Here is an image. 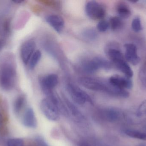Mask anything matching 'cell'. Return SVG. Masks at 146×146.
<instances>
[{"mask_svg": "<svg viewBox=\"0 0 146 146\" xmlns=\"http://www.w3.org/2000/svg\"><path fill=\"white\" fill-rule=\"evenodd\" d=\"M78 81L82 86L92 91L105 92L119 97H121L123 93L122 90L113 86L110 82L106 83L98 79L82 77L79 79Z\"/></svg>", "mask_w": 146, "mask_h": 146, "instance_id": "cell-1", "label": "cell"}, {"mask_svg": "<svg viewBox=\"0 0 146 146\" xmlns=\"http://www.w3.org/2000/svg\"><path fill=\"white\" fill-rule=\"evenodd\" d=\"M16 68L13 63L7 61L0 66V87L4 91L12 90L16 80Z\"/></svg>", "mask_w": 146, "mask_h": 146, "instance_id": "cell-2", "label": "cell"}, {"mask_svg": "<svg viewBox=\"0 0 146 146\" xmlns=\"http://www.w3.org/2000/svg\"><path fill=\"white\" fill-rule=\"evenodd\" d=\"M42 112L48 120L56 121L60 116V109L58 105L48 98L42 100L40 103Z\"/></svg>", "mask_w": 146, "mask_h": 146, "instance_id": "cell-3", "label": "cell"}, {"mask_svg": "<svg viewBox=\"0 0 146 146\" xmlns=\"http://www.w3.org/2000/svg\"><path fill=\"white\" fill-rule=\"evenodd\" d=\"M86 13L93 20L103 19L105 15V9L102 4L96 1H90L86 4Z\"/></svg>", "mask_w": 146, "mask_h": 146, "instance_id": "cell-4", "label": "cell"}, {"mask_svg": "<svg viewBox=\"0 0 146 146\" xmlns=\"http://www.w3.org/2000/svg\"><path fill=\"white\" fill-rule=\"evenodd\" d=\"M67 88L73 100L78 104L83 105L86 102L92 103V99L89 95L78 87L69 84Z\"/></svg>", "mask_w": 146, "mask_h": 146, "instance_id": "cell-5", "label": "cell"}, {"mask_svg": "<svg viewBox=\"0 0 146 146\" xmlns=\"http://www.w3.org/2000/svg\"><path fill=\"white\" fill-rule=\"evenodd\" d=\"M59 81V78L56 75L51 74L40 79L39 83L43 91L46 95L52 92Z\"/></svg>", "mask_w": 146, "mask_h": 146, "instance_id": "cell-6", "label": "cell"}, {"mask_svg": "<svg viewBox=\"0 0 146 146\" xmlns=\"http://www.w3.org/2000/svg\"><path fill=\"white\" fill-rule=\"evenodd\" d=\"M36 47L35 41L32 39L26 41L22 45L20 50L21 57L25 65L29 63L31 57L35 51Z\"/></svg>", "mask_w": 146, "mask_h": 146, "instance_id": "cell-7", "label": "cell"}, {"mask_svg": "<svg viewBox=\"0 0 146 146\" xmlns=\"http://www.w3.org/2000/svg\"><path fill=\"white\" fill-rule=\"evenodd\" d=\"M124 47L125 49V60L134 66L138 65L140 62L141 58L137 54L136 46L133 44L126 43L124 45Z\"/></svg>", "mask_w": 146, "mask_h": 146, "instance_id": "cell-8", "label": "cell"}, {"mask_svg": "<svg viewBox=\"0 0 146 146\" xmlns=\"http://www.w3.org/2000/svg\"><path fill=\"white\" fill-rule=\"evenodd\" d=\"M109 82L113 86L123 90L131 89L133 86L132 80L126 76L113 75L109 79Z\"/></svg>", "mask_w": 146, "mask_h": 146, "instance_id": "cell-9", "label": "cell"}, {"mask_svg": "<svg viewBox=\"0 0 146 146\" xmlns=\"http://www.w3.org/2000/svg\"><path fill=\"white\" fill-rule=\"evenodd\" d=\"M103 58L100 57H96L92 59L87 60L82 63L83 70L87 73H93L100 69H102Z\"/></svg>", "mask_w": 146, "mask_h": 146, "instance_id": "cell-10", "label": "cell"}, {"mask_svg": "<svg viewBox=\"0 0 146 146\" xmlns=\"http://www.w3.org/2000/svg\"><path fill=\"white\" fill-rule=\"evenodd\" d=\"M22 123L25 127L29 128L36 127L37 121L34 111L32 108H28L25 111L22 117Z\"/></svg>", "mask_w": 146, "mask_h": 146, "instance_id": "cell-11", "label": "cell"}, {"mask_svg": "<svg viewBox=\"0 0 146 146\" xmlns=\"http://www.w3.org/2000/svg\"><path fill=\"white\" fill-rule=\"evenodd\" d=\"M46 21L58 33L62 31L65 25V22L63 18L57 15H49L46 18Z\"/></svg>", "mask_w": 146, "mask_h": 146, "instance_id": "cell-12", "label": "cell"}, {"mask_svg": "<svg viewBox=\"0 0 146 146\" xmlns=\"http://www.w3.org/2000/svg\"><path fill=\"white\" fill-rule=\"evenodd\" d=\"M116 45H109L106 50V55L113 63L124 58L121 51Z\"/></svg>", "mask_w": 146, "mask_h": 146, "instance_id": "cell-13", "label": "cell"}, {"mask_svg": "<svg viewBox=\"0 0 146 146\" xmlns=\"http://www.w3.org/2000/svg\"><path fill=\"white\" fill-rule=\"evenodd\" d=\"M117 68L125 75L126 77L131 79L133 76V72L125 59H122L113 62Z\"/></svg>", "mask_w": 146, "mask_h": 146, "instance_id": "cell-14", "label": "cell"}, {"mask_svg": "<svg viewBox=\"0 0 146 146\" xmlns=\"http://www.w3.org/2000/svg\"><path fill=\"white\" fill-rule=\"evenodd\" d=\"M121 111L115 108H108L104 111V117L108 121L114 122L121 118Z\"/></svg>", "mask_w": 146, "mask_h": 146, "instance_id": "cell-15", "label": "cell"}, {"mask_svg": "<svg viewBox=\"0 0 146 146\" xmlns=\"http://www.w3.org/2000/svg\"><path fill=\"white\" fill-rule=\"evenodd\" d=\"M117 11L118 17L121 19H126L129 18L132 14V12L129 7L123 3H120L117 7Z\"/></svg>", "mask_w": 146, "mask_h": 146, "instance_id": "cell-16", "label": "cell"}, {"mask_svg": "<svg viewBox=\"0 0 146 146\" xmlns=\"http://www.w3.org/2000/svg\"><path fill=\"white\" fill-rule=\"evenodd\" d=\"M125 135L129 137L141 140L146 141V133L134 129H126L123 131Z\"/></svg>", "mask_w": 146, "mask_h": 146, "instance_id": "cell-17", "label": "cell"}, {"mask_svg": "<svg viewBox=\"0 0 146 146\" xmlns=\"http://www.w3.org/2000/svg\"><path fill=\"white\" fill-rule=\"evenodd\" d=\"M25 102V98L23 96H20L15 99L14 103L13 110L16 115H19L21 111Z\"/></svg>", "mask_w": 146, "mask_h": 146, "instance_id": "cell-18", "label": "cell"}, {"mask_svg": "<svg viewBox=\"0 0 146 146\" xmlns=\"http://www.w3.org/2000/svg\"><path fill=\"white\" fill-rule=\"evenodd\" d=\"M110 26L113 31H117L120 30L123 26L122 19L118 16H114L110 19Z\"/></svg>", "mask_w": 146, "mask_h": 146, "instance_id": "cell-19", "label": "cell"}, {"mask_svg": "<svg viewBox=\"0 0 146 146\" xmlns=\"http://www.w3.org/2000/svg\"><path fill=\"white\" fill-rule=\"evenodd\" d=\"M42 53L39 50H36L34 52L31 57L29 62V67L31 69H33L36 66L41 59Z\"/></svg>", "mask_w": 146, "mask_h": 146, "instance_id": "cell-20", "label": "cell"}, {"mask_svg": "<svg viewBox=\"0 0 146 146\" xmlns=\"http://www.w3.org/2000/svg\"><path fill=\"white\" fill-rule=\"evenodd\" d=\"M82 35L85 39L89 41H93L97 38L98 33L93 28H87L83 31Z\"/></svg>", "mask_w": 146, "mask_h": 146, "instance_id": "cell-21", "label": "cell"}, {"mask_svg": "<svg viewBox=\"0 0 146 146\" xmlns=\"http://www.w3.org/2000/svg\"><path fill=\"white\" fill-rule=\"evenodd\" d=\"M139 77L142 87L146 89V61L141 67Z\"/></svg>", "mask_w": 146, "mask_h": 146, "instance_id": "cell-22", "label": "cell"}, {"mask_svg": "<svg viewBox=\"0 0 146 146\" xmlns=\"http://www.w3.org/2000/svg\"><path fill=\"white\" fill-rule=\"evenodd\" d=\"M66 102L70 112L73 115L79 119H83V116L78 109L76 107L75 105H74L72 103L70 102L67 99H66Z\"/></svg>", "mask_w": 146, "mask_h": 146, "instance_id": "cell-23", "label": "cell"}, {"mask_svg": "<svg viewBox=\"0 0 146 146\" xmlns=\"http://www.w3.org/2000/svg\"><path fill=\"white\" fill-rule=\"evenodd\" d=\"M135 116L139 119L146 118V100L143 101L138 107Z\"/></svg>", "mask_w": 146, "mask_h": 146, "instance_id": "cell-24", "label": "cell"}, {"mask_svg": "<svg viewBox=\"0 0 146 146\" xmlns=\"http://www.w3.org/2000/svg\"><path fill=\"white\" fill-rule=\"evenodd\" d=\"M132 27L135 32H139L142 30V25L140 18L136 17L132 21Z\"/></svg>", "mask_w": 146, "mask_h": 146, "instance_id": "cell-25", "label": "cell"}, {"mask_svg": "<svg viewBox=\"0 0 146 146\" xmlns=\"http://www.w3.org/2000/svg\"><path fill=\"white\" fill-rule=\"evenodd\" d=\"M7 145V146H24V141L20 138H12L8 140Z\"/></svg>", "mask_w": 146, "mask_h": 146, "instance_id": "cell-26", "label": "cell"}, {"mask_svg": "<svg viewBox=\"0 0 146 146\" xmlns=\"http://www.w3.org/2000/svg\"><path fill=\"white\" fill-rule=\"evenodd\" d=\"M110 27L109 22L105 20H102L98 23L97 28L99 31L104 32L108 30Z\"/></svg>", "mask_w": 146, "mask_h": 146, "instance_id": "cell-27", "label": "cell"}, {"mask_svg": "<svg viewBox=\"0 0 146 146\" xmlns=\"http://www.w3.org/2000/svg\"><path fill=\"white\" fill-rule=\"evenodd\" d=\"M36 141L38 146H48L44 141L40 137H37L36 139Z\"/></svg>", "mask_w": 146, "mask_h": 146, "instance_id": "cell-28", "label": "cell"}, {"mask_svg": "<svg viewBox=\"0 0 146 146\" xmlns=\"http://www.w3.org/2000/svg\"><path fill=\"white\" fill-rule=\"evenodd\" d=\"M3 123V117L1 114L0 113V128L1 127Z\"/></svg>", "mask_w": 146, "mask_h": 146, "instance_id": "cell-29", "label": "cell"}, {"mask_svg": "<svg viewBox=\"0 0 146 146\" xmlns=\"http://www.w3.org/2000/svg\"><path fill=\"white\" fill-rule=\"evenodd\" d=\"M3 45H4V43H3V41L0 40V51H1L2 49Z\"/></svg>", "mask_w": 146, "mask_h": 146, "instance_id": "cell-30", "label": "cell"}, {"mask_svg": "<svg viewBox=\"0 0 146 146\" xmlns=\"http://www.w3.org/2000/svg\"><path fill=\"white\" fill-rule=\"evenodd\" d=\"M23 1H13V2H15V3H21L23 2Z\"/></svg>", "mask_w": 146, "mask_h": 146, "instance_id": "cell-31", "label": "cell"}, {"mask_svg": "<svg viewBox=\"0 0 146 146\" xmlns=\"http://www.w3.org/2000/svg\"><path fill=\"white\" fill-rule=\"evenodd\" d=\"M138 146H146V143H141Z\"/></svg>", "mask_w": 146, "mask_h": 146, "instance_id": "cell-32", "label": "cell"}, {"mask_svg": "<svg viewBox=\"0 0 146 146\" xmlns=\"http://www.w3.org/2000/svg\"><path fill=\"white\" fill-rule=\"evenodd\" d=\"M138 1H131L129 2H130L133 3H137Z\"/></svg>", "mask_w": 146, "mask_h": 146, "instance_id": "cell-33", "label": "cell"}, {"mask_svg": "<svg viewBox=\"0 0 146 146\" xmlns=\"http://www.w3.org/2000/svg\"><path fill=\"white\" fill-rule=\"evenodd\" d=\"M145 129L146 132V126H145Z\"/></svg>", "mask_w": 146, "mask_h": 146, "instance_id": "cell-34", "label": "cell"}]
</instances>
